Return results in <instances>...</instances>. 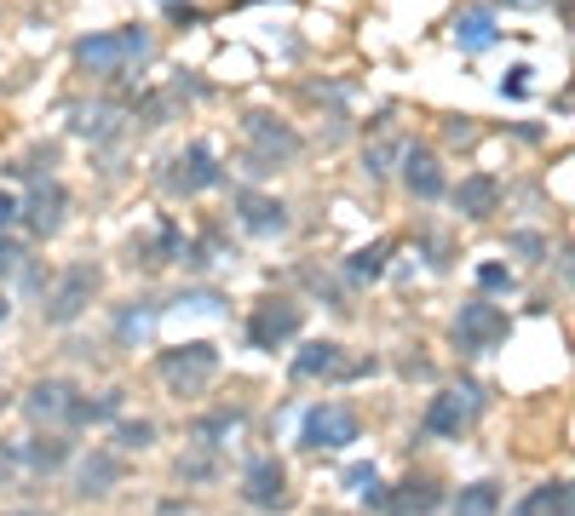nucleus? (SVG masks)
Returning <instances> with one entry per match:
<instances>
[{
  "mask_svg": "<svg viewBox=\"0 0 575 516\" xmlns=\"http://www.w3.org/2000/svg\"><path fill=\"white\" fill-rule=\"evenodd\" d=\"M150 30L144 23H128V30H104V35H81L75 41V64L92 69V81H121L133 64L150 58Z\"/></svg>",
  "mask_w": 575,
  "mask_h": 516,
  "instance_id": "1",
  "label": "nucleus"
},
{
  "mask_svg": "<svg viewBox=\"0 0 575 516\" xmlns=\"http://www.w3.org/2000/svg\"><path fill=\"white\" fill-rule=\"evenodd\" d=\"M156 373L173 396H202L208 384L219 379V345L208 339H190V345H173L156 356Z\"/></svg>",
  "mask_w": 575,
  "mask_h": 516,
  "instance_id": "2",
  "label": "nucleus"
},
{
  "mask_svg": "<svg viewBox=\"0 0 575 516\" xmlns=\"http://www.w3.org/2000/svg\"><path fill=\"white\" fill-rule=\"evenodd\" d=\"M242 133H247V144H254V155H247V172H254V178L277 172L283 161H294V155H299V133H294L288 121L265 115V110L247 115V121H242Z\"/></svg>",
  "mask_w": 575,
  "mask_h": 516,
  "instance_id": "3",
  "label": "nucleus"
},
{
  "mask_svg": "<svg viewBox=\"0 0 575 516\" xmlns=\"http://www.w3.org/2000/svg\"><path fill=\"white\" fill-rule=\"evenodd\" d=\"M512 333V316L501 304H489V299H472V304H461V316H455V345H461V356H489L495 345H501Z\"/></svg>",
  "mask_w": 575,
  "mask_h": 516,
  "instance_id": "4",
  "label": "nucleus"
},
{
  "mask_svg": "<svg viewBox=\"0 0 575 516\" xmlns=\"http://www.w3.org/2000/svg\"><path fill=\"white\" fill-rule=\"evenodd\" d=\"M162 184H167L173 195H202V190H219V184H224V167H219L213 144H202V138H196V144H185V149L167 161Z\"/></svg>",
  "mask_w": 575,
  "mask_h": 516,
  "instance_id": "5",
  "label": "nucleus"
},
{
  "mask_svg": "<svg viewBox=\"0 0 575 516\" xmlns=\"http://www.w3.org/2000/svg\"><path fill=\"white\" fill-rule=\"evenodd\" d=\"M98 265H69L64 276H58V288L46 293V304H41V316L53 322V327H69V322H81L87 316V304L98 299Z\"/></svg>",
  "mask_w": 575,
  "mask_h": 516,
  "instance_id": "6",
  "label": "nucleus"
},
{
  "mask_svg": "<svg viewBox=\"0 0 575 516\" xmlns=\"http://www.w3.org/2000/svg\"><path fill=\"white\" fill-rule=\"evenodd\" d=\"M299 322H306V310H299L294 299H259L254 316H247V345L254 350H283L288 339H299Z\"/></svg>",
  "mask_w": 575,
  "mask_h": 516,
  "instance_id": "7",
  "label": "nucleus"
},
{
  "mask_svg": "<svg viewBox=\"0 0 575 516\" xmlns=\"http://www.w3.org/2000/svg\"><path fill=\"white\" fill-rule=\"evenodd\" d=\"M357 436H363V425H357V413L345 402H322V407L306 413V425H299V442H306V448H329V453L352 448Z\"/></svg>",
  "mask_w": 575,
  "mask_h": 516,
  "instance_id": "8",
  "label": "nucleus"
},
{
  "mask_svg": "<svg viewBox=\"0 0 575 516\" xmlns=\"http://www.w3.org/2000/svg\"><path fill=\"white\" fill-rule=\"evenodd\" d=\"M64 213H69V190L58 178H30V195L18 201V218L30 224V236H58L64 229Z\"/></svg>",
  "mask_w": 575,
  "mask_h": 516,
  "instance_id": "9",
  "label": "nucleus"
},
{
  "mask_svg": "<svg viewBox=\"0 0 575 516\" xmlns=\"http://www.w3.org/2000/svg\"><path fill=\"white\" fill-rule=\"evenodd\" d=\"M236 494H242V505H254V511H288L294 505V494H288V464L283 459H254V464H247V471H242V487H236Z\"/></svg>",
  "mask_w": 575,
  "mask_h": 516,
  "instance_id": "10",
  "label": "nucleus"
},
{
  "mask_svg": "<svg viewBox=\"0 0 575 516\" xmlns=\"http://www.w3.org/2000/svg\"><path fill=\"white\" fill-rule=\"evenodd\" d=\"M363 373H374V361H352L334 339H311L294 356V379H363Z\"/></svg>",
  "mask_w": 575,
  "mask_h": 516,
  "instance_id": "11",
  "label": "nucleus"
},
{
  "mask_svg": "<svg viewBox=\"0 0 575 516\" xmlns=\"http://www.w3.org/2000/svg\"><path fill=\"white\" fill-rule=\"evenodd\" d=\"M472 413H478V391L461 384V391H443V396L427 402V419H420V430L443 436V442H461V430L472 425Z\"/></svg>",
  "mask_w": 575,
  "mask_h": 516,
  "instance_id": "12",
  "label": "nucleus"
},
{
  "mask_svg": "<svg viewBox=\"0 0 575 516\" xmlns=\"http://www.w3.org/2000/svg\"><path fill=\"white\" fill-rule=\"evenodd\" d=\"M403 190H409L414 201H443V195H449L443 161H438L427 144H403Z\"/></svg>",
  "mask_w": 575,
  "mask_h": 516,
  "instance_id": "13",
  "label": "nucleus"
},
{
  "mask_svg": "<svg viewBox=\"0 0 575 516\" xmlns=\"http://www.w3.org/2000/svg\"><path fill=\"white\" fill-rule=\"evenodd\" d=\"M501 195L507 184L495 172H466L455 190H449V201H455V213L461 218H489V213H501Z\"/></svg>",
  "mask_w": 575,
  "mask_h": 516,
  "instance_id": "14",
  "label": "nucleus"
},
{
  "mask_svg": "<svg viewBox=\"0 0 575 516\" xmlns=\"http://www.w3.org/2000/svg\"><path fill=\"white\" fill-rule=\"evenodd\" d=\"M236 224L247 236H283L288 229V206L277 195H259V190H242L236 195Z\"/></svg>",
  "mask_w": 575,
  "mask_h": 516,
  "instance_id": "15",
  "label": "nucleus"
},
{
  "mask_svg": "<svg viewBox=\"0 0 575 516\" xmlns=\"http://www.w3.org/2000/svg\"><path fill=\"white\" fill-rule=\"evenodd\" d=\"M449 30H455V46H461V52H472V58L501 41V30H495V12H489V7H461Z\"/></svg>",
  "mask_w": 575,
  "mask_h": 516,
  "instance_id": "16",
  "label": "nucleus"
},
{
  "mask_svg": "<svg viewBox=\"0 0 575 516\" xmlns=\"http://www.w3.org/2000/svg\"><path fill=\"white\" fill-rule=\"evenodd\" d=\"M69 402H75V384L41 379L35 391L23 396V413H30V419H41V425H64V419H69Z\"/></svg>",
  "mask_w": 575,
  "mask_h": 516,
  "instance_id": "17",
  "label": "nucleus"
},
{
  "mask_svg": "<svg viewBox=\"0 0 575 516\" xmlns=\"http://www.w3.org/2000/svg\"><path fill=\"white\" fill-rule=\"evenodd\" d=\"M121 476H128L121 453H87L81 471H75V494H81V500H98V494H110Z\"/></svg>",
  "mask_w": 575,
  "mask_h": 516,
  "instance_id": "18",
  "label": "nucleus"
},
{
  "mask_svg": "<svg viewBox=\"0 0 575 516\" xmlns=\"http://www.w3.org/2000/svg\"><path fill=\"white\" fill-rule=\"evenodd\" d=\"M438 505H443V487L432 476H409L403 487H391V500H386V511H397V516H432Z\"/></svg>",
  "mask_w": 575,
  "mask_h": 516,
  "instance_id": "19",
  "label": "nucleus"
},
{
  "mask_svg": "<svg viewBox=\"0 0 575 516\" xmlns=\"http://www.w3.org/2000/svg\"><path fill=\"white\" fill-rule=\"evenodd\" d=\"M575 511V494H570V482L559 476V482H541V487H530L518 505H512V516H570Z\"/></svg>",
  "mask_w": 575,
  "mask_h": 516,
  "instance_id": "20",
  "label": "nucleus"
},
{
  "mask_svg": "<svg viewBox=\"0 0 575 516\" xmlns=\"http://www.w3.org/2000/svg\"><path fill=\"white\" fill-rule=\"evenodd\" d=\"M162 310H167V304H156V299H128V304L115 310V339H121V345H144Z\"/></svg>",
  "mask_w": 575,
  "mask_h": 516,
  "instance_id": "21",
  "label": "nucleus"
},
{
  "mask_svg": "<svg viewBox=\"0 0 575 516\" xmlns=\"http://www.w3.org/2000/svg\"><path fill=\"white\" fill-rule=\"evenodd\" d=\"M75 133L92 138V144H110L121 133V110L115 103H81V110H75Z\"/></svg>",
  "mask_w": 575,
  "mask_h": 516,
  "instance_id": "22",
  "label": "nucleus"
},
{
  "mask_svg": "<svg viewBox=\"0 0 575 516\" xmlns=\"http://www.w3.org/2000/svg\"><path fill=\"white\" fill-rule=\"evenodd\" d=\"M242 419H247L242 407H219V413H202V419L190 425V436H196L202 448H219L224 436H236V430H242Z\"/></svg>",
  "mask_w": 575,
  "mask_h": 516,
  "instance_id": "23",
  "label": "nucleus"
},
{
  "mask_svg": "<svg viewBox=\"0 0 575 516\" xmlns=\"http://www.w3.org/2000/svg\"><path fill=\"white\" fill-rule=\"evenodd\" d=\"M18 459L30 464V471H58V464H69V442L64 436H30V442L18 448Z\"/></svg>",
  "mask_w": 575,
  "mask_h": 516,
  "instance_id": "24",
  "label": "nucleus"
},
{
  "mask_svg": "<svg viewBox=\"0 0 575 516\" xmlns=\"http://www.w3.org/2000/svg\"><path fill=\"white\" fill-rule=\"evenodd\" d=\"M391 253H397V247H391L386 236H380V242H368V247H357L352 258H345V276H352V281H380Z\"/></svg>",
  "mask_w": 575,
  "mask_h": 516,
  "instance_id": "25",
  "label": "nucleus"
},
{
  "mask_svg": "<svg viewBox=\"0 0 575 516\" xmlns=\"http://www.w3.org/2000/svg\"><path fill=\"white\" fill-rule=\"evenodd\" d=\"M115 413H121V391H104V396H75L64 425H104V419H115Z\"/></svg>",
  "mask_w": 575,
  "mask_h": 516,
  "instance_id": "26",
  "label": "nucleus"
},
{
  "mask_svg": "<svg viewBox=\"0 0 575 516\" xmlns=\"http://www.w3.org/2000/svg\"><path fill=\"white\" fill-rule=\"evenodd\" d=\"M501 511V487L495 482H472V487H461L455 494V511L449 516H495Z\"/></svg>",
  "mask_w": 575,
  "mask_h": 516,
  "instance_id": "27",
  "label": "nucleus"
},
{
  "mask_svg": "<svg viewBox=\"0 0 575 516\" xmlns=\"http://www.w3.org/2000/svg\"><path fill=\"white\" fill-rule=\"evenodd\" d=\"M150 442H156V425H150V419H121L115 425V448L121 453H144Z\"/></svg>",
  "mask_w": 575,
  "mask_h": 516,
  "instance_id": "28",
  "label": "nucleus"
},
{
  "mask_svg": "<svg viewBox=\"0 0 575 516\" xmlns=\"http://www.w3.org/2000/svg\"><path fill=\"white\" fill-rule=\"evenodd\" d=\"M507 247H512L518 258H530V265H541V258H546V236H535V229H512Z\"/></svg>",
  "mask_w": 575,
  "mask_h": 516,
  "instance_id": "29",
  "label": "nucleus"
},
{
  "mask_svg": "<svg viewBox=\"0 0 575 516\" xmlns=\"http://www.w3.org/2000/svg\"><path fill=\"white\" fill-rule=\"evenodd\" d=\"M478 288H484V293H512L518 276H512L507 265H478Z\"/></svg>",
  "mask_w": 575,
  "mask_h": 516,
  "instance_id": "30",
  "label": "nucleus"
},
{
  "mask_svg": "<svg viewBox=\"0 0 575 516\" xmlns=\"http://www.w3.org/2000/svg\"><path fill=\"white\" fill-rule=\"evenodd\" d=\"M530 75H535L530 64H512L507 81H501V92H507V98H523V92H530Z\"/></svg>",
  "mask_w": 575,
  "mask_h": 516,
  "instance_id": "31",
  "label": "nucleus"
},
{
  "mask_svg": "<svg viewBox=\"0 0 575 516\" xmlns=\"http://www.w3.org/2000/svg\"><path fill=\"white\" fill-rule=\"evenodd\" d=\"M213 471H219L213 459H179V482H208Z\"/></svg>",
  "mask_w": 575,
  "mask_h": 516,
  "instance_id": "32",
  "label": "nucleus"
},
{
  "mask_svg": "<svg viewBox=\"0 0 575 516\" xmlns=\"http://www.w3.org/2000/svg\"><path fill=\"white\" fill-rule=\"evenodd\" d=\"M443 133L455 138V144H472V138H478V126H472V115H449V121H443Z\"/></svg>",
  "mask_w": 575,
  "mask_h": 516,
  "instance_id": "33",
  "label": "nucleus"
},
{
  "mask_svg": "<svg viewBox=\"0 0 575 516\" xmlns=\"http://www.w3.org/2000/svg\"><path fill=\"white\" fill-rule=\"evenodd\" d=\"M374 482H380L374 464H352V471H345V487H357V494H363V487H374Z\"/></svg>",
  "mask_w": 575,
  "mask_h": 516,
  "instance_id": "34",
  "label": "nucleus"
},
{
  "mask_svg": "<svg viewBox=\"0 0 575 516\" xmlns=\"http://www.w3.org/2000/svg\"><path fill=\"white\" fill-rule=\"evenodd\" d=\"M18 265H23V247L0 236V276H7V270H18Z\"/></svg>",
  "mask_w": 575,
  "mask_h": 516,
  "instance_id": "35",
  "label": "nucleus"
},
{
  "mask_svg": "<svg viewBox=\"0 0 575 516\" xmlns=\"http://www.w3.org/2000/svg\"><path fill=\"white\" fill-rule=\"evenodd\" d=\"M167 18H173V23H202V12H196L190 0H167Z\"/></svg>",
  "mask_w": 575,
  "mask_h": 516,
  "instance_id": "36",
  "label": "nucleus"
},
{
  "mask_svg": "<svg viewBox=\"0 0 575 516\" xmlns=\"http://www.w3.org/2000/svg\"><path fill=\"white\" fill-rule=\"evenodd\" d=\"M12 224H18V195L0 190V229H12Z\"/></svg>",
  "mask_w": 575,
  "mask_h": 516,
  "instance_id": "37",
  "label": "nucleus"
},
{
  "mask_svg": "<svg viewBox=\"0 0 575 516\" xmlns=\"http://www.w3.org/2000/svg\"><path fill=\"white\" fill-rule=\"evenodd\" d=\"M12 464H18V448H0V487H7V476H12Z\"/></svg>",
  "mask_w": 575,
  "mask_h": 516,
  "instance_id": "38",
  "label": "nucleus"
},
{
  "mask_svg": "<svg viewBox=\"0 0 575 516\" xmlns=\"http://www.w3.org/2000/svg\"><path fill=\"white\" fill-rule=\"evenodd\" d=\"M7 316H12V299H7V293H0V322H7Z\"/></svg>",
  "mask_w": 575,
  "mask_h": 516,
  "instance_id": "39",
  "label": "nucleus"
},
{
  "mask_svg": "<svg viewBox=\"0 0 575 516\" xmlns=\"http://www.w3.org/2000/svg\"><path fill=\"white\" fill-rule=\"evenodd\" d=\"M7 516H53V511H7Z\"/></svg>",
  "mask_w": 575,
  "mask_h": 516,
  "instance_id": "40",
  "label": "nucleus"
}]
</instances>
